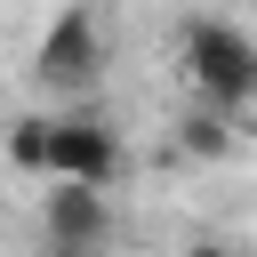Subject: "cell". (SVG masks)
<instances>
[{
  "mask_svg": "<svg viewBox=\"0 0 257 257\" xmlns=\"http://www.w3.org/2000/svg\"><path fill=\"white\" fill-rule=\"evenodd\" d=\"M249 8H257V0H249Z\"/></svg>",
  "mask_w": 257,
  "mask_h": 257,
  "instance_id": "obj_8",
  "label": "cell"
},
{
  "mask_svg": "<svg viewBox=\"0 0 257 257\" xmlns=\"http://www.w3.org/2000/svg\"><path fill=\"white\" fill-rule=\"evenodd\" d=\"M40 233H48L56 257H96V249L112 241V201H104V185H56V193L40 201Z\"/></svg>",
  "mask_w": 257,
  "mask_h": 257,
  "instance_id": "obj_4",
  "label": "cell"
},
{
  "mask_svg": "<svg viewBox=\"0 0 257 257\" xmlns=\"http://www.w3.org/2000/svg\"><path fill=\"white\" fill-rule=\"evenodd\" d=\"M48 185H112L120 177V137L96 112H48Z\"/></svg>",
  "mask_w": 257,
  "mask_h": 257,
  "instance_id": "obj_3",
  "label": "cell"
},
{
  "mask_svg": "<svg viewBox=\"0 0 257 257\" xmlns=\"http://www.w3.org/2000/svg\"><path fill=\"white\" fill-rule=\"evenodd\" d=\"M177 56H185V80L201 88V104H217V112L257 104V40H249L241 24L193 16V24L177 32Z\"/></svg>",
  "mask_w": 257,
  "mask_h": 257,
  "instance_id": "obj_1",
  "label": "cell"
},
{
  "mask_svg": "<svg viewBox=\"0 0 257 257\" xmlns=\"http://www.w3.org/2000/svg\"><path fill=\"white\" fill-rule=\"evenodd\" d=\"M96 72H104V24H96L88 0H72V8L40 32V48H32V80H40L48 96H80Z\"/></svg>",
  "mask_w": 257,
  "mask_h": 257,
  "instance_id": "obj_2",
  "label": "cell"
},
{
  "mask_svg": "<svg viewBox=\"0 0 257 257\" xmlns=\"http://www.w3.org/2000/svg\"><path fill=\"white\" fill-rule=\"evenodd\" d=\"M8 161H16L24 177H40V161H48V112H24V120H8Z\"/></svg>",
  "mask_w": 257,
  "mask_h": 257,
  "instance_id": "obj_6",
  "label": "cell"
},
{
  "mask_svg": "<svg viewBox=\"0 0 257 257\" xmlns=\"http://www.w3.org/2000/svg\"><path fill=\"white\" fill-rule=\"evenodd\" d=\"M185 257H233V249H225V241H193Z\"/></svg>",
  "mask_w": 257,
  "mask_h": 257,
  "instance_id": "obj_7",
  "label": "cell"
},
{
  "mask_svg": "<svg viewBox=\"0 0 257 257\" xmlns=\"http://www.w3.org/2000/svg\"><path fill=\"white\" fill-rule=\"evenodd\" d=\"M177 145H185V153H201V161H217V153L233 145V120H225L217 104H201V112H185V128H177Z\"/></svg>",
  "mask_w": 257,
  "mask_h": 257,
  "instance_id": "obj_5",
  "label": "cell"
}]
</instances>
